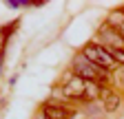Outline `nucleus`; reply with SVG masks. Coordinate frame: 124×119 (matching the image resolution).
Returning a JSON list of instances; mask_svg holds the SVG:
<instances>
[{"label":"nucleus","instance_id":"7","mask_svg":"<svg viewBox=\"0 0 124 119\" xmlns=\"http://www.w3.org/2000/svg\"><path fill=\"white\" fill-rule=\"evenodd\" d=\"M108 20H111V26L115 29V31H117L122 38H124V11H113Z\"/></svg>","mask_w":124,"mask_h":119},{"label":"nucleus","instance_id":"8","mask_svg":"<svg viewBox=\"0 0 124 119\" xmlns=\"http://www.w3.org/2000/svg\"><path fill=\"white\" fill-rule=\"evenodd\" d=\"M108 53L113 55V60L120 66H124V49H108Z\"/></svg>","mask_w":124,"mask_h":119},{"label":"nucleus","instance_id":"3","mask_svg":"<svg viewBox=\"0 0 124 119\" xmlns=\"http://www.w3.org/2000/svg\"><path fill=\"white\" fill-rule=\"evenodd\" d=\"M82 55L89 60V62L98 64L100 68H104V71H108V73H111L113 68H117V66H120V64L115 62V60H113V55L108 53V49H106V46H102V44H95V42H89V44H84Z\"/></svg>","mask_w":124,"mask_h":119},{"label":"nucleus","instance_id":"2","mask_svg":"<svg viewBox=\"0 0 124 119\" xmlns=\"http://www.w3.org/2000/svg\"><path fill=\"white\" fill-rule=\"evenodd\" d=\"M73 73H75L78 77H82V79H86V82H93V84H100V86L106 84V82H108V75H111L108 71L100 68L98 64L89 62L82 53L73 60Z\"/></svg>","mask_w":124,"mask_h":119},{"label":"nucleus","instance_id":"4","mask_svg":"<svg viewBox=\"0 0 124 119\" xmlns=\"http://www.w3.org/2000/svg\"><path fill=\"white\" fill-rule=\"evenodd\" d=\"M100 40H102V46H106V49H124V38L111 24H104L100 29Z\"/></svg>","mask_w":124,"mask_h":119},{"label":"nucleus","instance_id":"6","mask_svg":"<svg viewBox=\"0 0 124 119\" xmlns=\"http://www.w3.org/2000/svg\"><path fill=\"white\" fill-rule=\"evenodd\" d=\"M102 104H104V110H106V112H115V110L120 108V104H122V97H120L117 93H113V91H104Z\"/></svg>","mask_w":124,"mask_h":119},{"label":"nucleus","instance_id":"1","mask_svg":"<svg viewBox=\"0 0 124 119\" xmlns=\"http://www.w3.org/2000/svg\"><path fill=\"white\" fill-rule=\"evenodd\" d=\"M104 91H106V88H102L100 84L86 82V79L78 77V75L69 77L64 84H62V93H64L67 99H84V101L86 99H95V97L102 99Z\"/></svg>","mask_w":124,"mask_h":119},{"label":"nucleus","instance_id":"5","mask_svg":"<svg viewBox=\"0 0 124 119\" xmlns=\"http://www.w3.org/2000/svg\"><path fill=\"white\" fill-rule=\"evenodd\" d=\"M38 119H71V110L62 106H53V104H44L38 112Z\"/></svg>","mask_w":124,"mask_h":119}]
</instances>
